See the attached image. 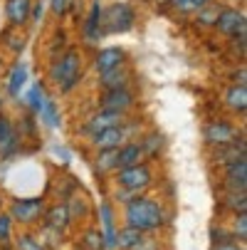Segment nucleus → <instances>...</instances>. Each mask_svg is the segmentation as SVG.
<instances>
[{
	"instance_id": "42",
	"label": "nucleus",
	"mask_w": 247,
	"mask_h": 250,
	"mask_svg": "<svg viewBox=\"0 0 247 250\" xmlns=\"http://www.w3.org/2000/svg\"><path fill=\"white\" fill-rule=\"evenodd\" d=\"M213 250H245V245H242V243H237V240H230V243L213 245Z\"/></svg>"
},
{
	"instance_id": "28",
	"label": "nucleus",
	"mask_w": 247,
	"mask_h": 250,
	"mask_svg": "<svg viewBox=\"0 0 247 250\" xmlns=\"http://www.w3.org/2000/svg\"><path fill=\"white\" fill-rule=\"evenodd\" d=\"M94 168L96 173H109L116 171V149H101L94 156Z\"/></svg>"
},
{
	"instance_id": "40",
	"label": "nucleus",
	"mask_w": 247,
	"mask_h": 250,
	"mask_svg": "<svg viewBox=\"0 0 247 250\" xmlns=\"http://www.w3.org/2000/svg\"><path fill=\"white\" fill-rule=\"evenodd\" d=\"M133 250H161V243L156 240V238H149V235H144V240H141Z\"/></svg>"
},
{
	"instance_id": "15",
	"label": "nucleus",
	"mask_w": 247,
	"mask_h": 250,
	"mask_svg": "<svg viewBox=\"0 0 247 250\" xmlns=\"http://www.w3.org/2000/svg\"><path fill=\"white\" fill-rule=\"evenodd\" d=\"M42 226H47V228H52V230H59V233H64L69 226H72V218H69V210H67L64 201H59V203L45 208Z\"/></svg>"
},
{
	"instance_id": "34",
	"label": "nucleus",
	"mask_w": 247,
	"mask_h": 250,
	"mask_svg": "<svg viewBox=\"0 0 247 250\" xmlns=\"http://www.w3.org/2000/svg\"><path fill=\"white\" fill-rule=\"evenodd\" d=\"M45 102H47V97H45V87H42V84H35V87L27 92V104H30L32 112L40 114V109H42Z\"/></svg>"
},
{
	"instance_id": "3",
	"label": "nucleus",
	"mask_w": 247,
	"mask_h": 250,
	"mask_svg": "<svg viewBox=\"0 0 247 250\" xmlns=\"http://www.w3.org/2000/svg\"><path fill=\"white\" fill-rule=\"evenodd\" d=\"M114 181H116V188H124L133 196H144V191L153 186V168L146 161H141L136 166L114 171Z\"/></svg>"
},
{
	"instance_id": "21",
	"label": "nucleus",
	"mask_w": 247,
	"mask_h": 250,
	"mask_svg": "<svg viewBox=\"0 0 247 250\" xmlns=\"http://www.w3.org/2000/svg\"><path fill=\"white\" fill-rule=\"evenodd\" d=\"M64 206H67V210H69V218H72V223H75V221H84V218H89L92 206H89V201H87L79 191L69 196V198L64 201Z\"/></svg>"
},
{
	"instance_id": "33",
	"label": "nucleus",
	"mask_w": 247,
	"mask_h": 250,
	"mask_svg": "<svg viewBox=\"0 0 247 250\" xmlns=\"http://www.w3.org/2000/svg\"><path fill=\"white\" fill-rule=\"evenodd\" d=\"M230 233H232V240L245 245V240H247V213H235Z\"/></svg>"
},
{
	"instance_id": "14",
	"label": "nucleus",
	"mask_w": 247,
	"mask_h": 250,
	"mask_svg": "<svg viewBox=\"0 0 247 250\" xmlns=\"http://www.w3.org/2000/svg\"><path fill=\"white\" fill-rule=\"evenodd\" d=\"M99 218H101V235L107 243V250H114L116 245V216H114V206L109 201L99 203Z\"/></svg>"
},
{
	"instance_id": "18",
	"label": "nucleus",
	"mask_w": 247,
	"mask_h": 250,
	"mask_svg": "<svg viewBox=\"0 0 247 250\" xmlns=\"http://www.w3.org/2000/svg\"><path fill=\"white\" fill-rule=\"evenodd\" d=\"M30 10H32V0H8L5 3V18L13 27H20L30 20Z\"/></svg>"
},
{
	"instance_id": "8",
	"label": "nucleus",
	"mask_w": 247,
	"mask_h": 250,
	"mask_svg": "<svg viewBox=\"0 0 247 250\" xmlns=\"http://www.w3.org/2000/svg\"><path fill=\"white\" fill-rule=\"evenodd\" d=\"M124 122H126V114H119V112H104V109H99V112H94V114L84 122L82 134H84V136H94V134H99V131H107V129L121 126Z\"/></svg>"
},
{
	"instance_id": "12",
	"label": "nucleus",
	"mask_w": 247,
	"mask_h": 250,
	"mask_svg": "<svg viewBox=\"0 0 247 250\" xmlns=\"http://www.w3.org/2000/svg\"><path fill=\"white\" fill-rule=\"evenodd\" d=\"M20 141L22 139H20L15 124L5 114H0V156H3V159H13L20 151Z\"/></svg>"
},
{
	"instance_id": "45",
	"label": "nucleus",
	"mask_w": 247,
	"mask_h": 250,
	"mask_svg": "<svg viewBox=\"0 0 247 250\" xmlns=\"http://www.w3.org/2000/svg\"><path fill=\"white\" fill-rule=\"evenodd\" d=\"M0 106H3V99H0Z\"/></svg>"
},
{
	"instance_id": "30",
	"label": "nucleus",
	"mask_w": 247,
	"mask_h": 250,
	"mask_svg": "<svg viewBox=\"0 0 247 250\" xmlns=\"http://www.w3.org/2000/svg\"><path fill=\"white\" fill-rule=\"evenodd\" d=\"M13 248H15V250H45V248H42V243L38 240V235L30 233V230L18 233V238H15Z\"/></svg>"
},
{
	"instance_id": "2",
	"label": "nucleus",
	"mask_w": 247,
	"mask_h": 250,
	"mask_svg": "<svg viewBox=\"0 0 247 250\" xmlns=\"http://www.w3.org/2000/svg\"><path fill=\"white\" fill-rule=\"evenodd\" d=\"M50 80L59 87V92H72L82 82V52L72 47L59 55V60L50 67Z\"/></svg>"
},
{
	"instance_id": "6",
	"label": "nucleus",
	"mask_w": 247,
	"mask_h": 250,
	"mask_svg": "<svg viewBox=\"0 0 247 250\" xmlns=\"http://www.w3.org/2000/svg\"><path fill=\"white\" fill-rule=\"evenodd\" d=\"M136 13L126 3H114L107 10H101V32H126L133 27Z\"/></svg>"
},
{
	"instance_id": "4",
	"label": "nucleus",
	"mask_w": 247,
	"mask_h": 250,
	"mask_svg": "<svg viewBox=\"0 0 247 250\" xmlns=\"http://www.w3.org/2000/svg\"><path fill=\"white\" fill-rule=\"evenodd\" d=\"M45 208H47V201L42 196H32V198H15L10 203V213L8 216L13 218V223H20L25 228L30 226H38L45 216Z\"/></svg>"
},
{
	"instance_id": "24",
	"label": "nucleus",
	"mask_w": 247,
	"mask_h": 250,
	"mask_svg": "<svg viewBox=\"0 0 247 250\" xmlns=\"http://www.w3.org/2000/svg\"><path fill=\"white\" fill-rule=\"evenodd\" d=\"M144 235L146 233H141V230H136L131 226H124L121 230H116V245L114 248H119V250H133L141 240H144Z\"/></svg>"
},
{
	"instance_id": "22",
	"label": "nucleus",
	"mask_w": 247,
	"mask_h": 250,
	"mask_svg": "<svg viewBox=\"0 0 247 250\" xmlns=\"http://www.w3.org/2000/svg\"><path fill=\"white\" fill-rule=\"evenodd\" d=\"M138 144H141V149H144V159H158V154L166 146V139L158 131H146L144 136H141Z\"/></svg>"
},
{
	"instance_id": "32",
	"label": "nucleus",
	"mask_w": 247,
	"mask_h": 250,
	"mask_svg": "<svg viewBox=\"0 0 247 250\" xmlns=\"http://www.w3.org/2000/svg\"><path fill=\"white\" fill-rule=\"evenodd\" d=\"M40 117H42V119H45V124H47V126H52V129L62 124V117H59V109H57V102H55V99H47V102L42 104Z\"/></svg>"
},
{
	"instance_id": "25",
	"label": "nucleus",
	"mask_w": 247,
	"mask_h": 250,
	"mask_svg": "<svg viewBox=\"0 0 247 250\" xmlns=\"http://www.w3.org/2000/svg\"><path fill=\"white\" fill-rule=\"evenodd\" d=\"M25 82H27V67L18 62L10 69V75H8V94L10 97H20V89L25 87Z\"/></svg>"
},
{
	"instance_id": "27",
	"label": "nucleus",
	"mask_w": 247,
	"mask_h": 250,
	"mask_svg": "<svg viewBox=\"0 0 247 250\" xmlns=\"http://www.w3.org/2000/svg\"><path fill=\"white\" fill-rule=\"evenodd\" d=\"M220 203H223L225 210L232 213V216H235V213H245V208H247L245 191H225L223 198H220Z\"/></svg>"
},
{
	"instance_id": "23",
	"label": "nucleus",
	"mask_w": 247,
	"mask_h": 250,
	"mask_svg": "<svg viewBox=\"0 0 247 250\" xmlns=\"http://www.w3.org/2000/svg\"><path fill=\"white\" fill-rule=\"evenodd\" d=\"M101 35H104V32H101V5L94 3L92 10H89V18H87V22H84V40H87V42H96Z\"/></svg>"
},
{
	"instance_id": "9",
	"label": "nucleus",
	"mask_w": 247,
	"mask_h": 250,
	"mask_svg": "<svg viewBox=\"0 0 247 250\" xmlns=\"http://www.w3.org/2000/svg\"><path fill=\"white\" fill-rule=\"evenodd\" d=\"M133 92L129 87L124 89H109L99 97V109L104 112H119V114H126L131 106H133Z\"/></svg>"
},
{
	"instance_id": "20",
	"label": "nucleus",
	"mask_w": 247,
	"mask_h": 250,
	"mask_svg": "<svg viewBox=\"0 0 247 250\" xmlns=\"http://www.w3.org/2000/svg\"><path fill=\"white\" fill-rule=\"evenodd\" d=\"M129 80H131V72L126 69V64L112 69V72L99 75V84H101L104 92H109V89H124V87L129 84Z\"/></svg>"
},
{
	"instance_id": "31",
	"label": "nucleus",
	"mask_w": 247,
	"mask_h": 250,
	"mask_svg": "<svg viewBox=\"0 0 247 250\" xmlns=\"http://www.w3.org/2000/svg\"><path fill=\"white\" fill-rule=\"evenodd\" d=\"M220 10H223L220 5L208 3L205 8H200V10H198V20H195V22H198L200 27H213V25H215V20H218V15H220Z\"/></svg>"
},
{
	"instance_id": "43",
	"label": "nucleus",
	"mask_w": 247,
	"mask_h": 250,
	"mask_svg": "<svg viewBox=\"0 0 247 250\" xmlns=\"http://www.w3.org/2000/svg\"><path fill=\"white\" fill-rule=\"evenodd\" d=\"M0 250H15L13 243H0Z\"/></svg>"
},
{
	"instance_id": "36",
	"label": "nucleus",
	"mask_w": 247,
	"mask_h": 250,
	"mask_svg": "<svg viewBox=\"0 0 247 250\" xmlns=\"http://www.w3.org/2000/svg\"><path fill=\"white\" fill-rule=\"evenodd\" d=\"M13 218L8 213H0V243H13Z\"/></svg>"
},
{
	"instance_id": "17",
	"label": "nucleus",
	"mask_w": 247,
	"mask_h": 250,
	"mask_svg": "<svg viewBox=\"0 0 247 250\" xmlns=\"http://www.w3.org/2000/svg\"><path fill=\"white\" fill-rule=\"evenodd\" d=\"M144 161V149H141L138 141H126L116 149V171L119 168H129Z\"/></svg>"
},
{
	"instance_id": "7",
	"label": "nucleus",
	"mask_w": 247,
	"mask_h": 250,
	"mask_svg": "<svg viewBox=\"0 0 247 250\" xmlns=\"http://www.w3.org/2000/svg\"><path fill=\"white\" fill-rule=\"evenodd\" d=\"M133 129L136 124H129V119L121 124V126H114V129H107V131H99L94 136H89V144L101 151V149H119L121 144H126L129 139H133Z\"/></svg>"
},
{
	"instance_id": "37",
	"label": "nucleus",
	"mask_w": 247,
	"mask_h": 250,
	"mask_svg": "<svg viewBox=\"0 0 247 250\" xmlns=\"http://www.w3.org/2000/svg\"><path fill=\"white\" fill-rule=\"evenodd\" d=\"M210 240H213V245H220V243H230L232 240V233L223 226H213L210 228Z\"/></svg>"
},
{
	"instance_id": "38",
	"label": "nucleus",
	"mask_w": 247,
	"mask_h": 250,
	"mask_svg": "<svg viewBox=\"0 0 247 250\" xmlns=\"http://www.w3.org/2000/svg\"><path fill=\"white\" fill-rule=\"evenodd\" d=\"M72 3H75V0H52V10H55V15H67L69 8H72Z\"/></svg>"
},
{
	"instance_id": "26",
	"label": "nucleus",
	"mask_w": 247,
	"mask_h": 250,
	"mask_svg": "<svg viewBox=\"0 0 247 250\" xmlns=\"http://www.w3.org/2000/svg\"><path fill=\"white\" fill-rule=\"evenodd\" d=\"M82 250H107V243H104V235L99 228H87L82 235H79V243H77Z\"/></svg>"
},
{
	"instance_id": "1",
	"label": "nucleus",
	"mask_w": 247,
	"mask_h": 250,
	"mask_svg": "<svg viewBox=\"0 0 247 250\" xmlns=\"http://www.w3.org/2000/svg\"><path fill=\"white\" fill-rule=\"evenodd\" d=\"M124 221H126V226H131L141 233H158L171 218L161 201L149 198V196H136L124 208Z\"/></svg>"
},
{
	"instance_id": "35",
	"label": "nucleus",
	"mask_w": 247,
	"mask_h": 250,
	"mask_svg": "<svg viewBox=\"0 0 247 250\" xmlns=\"http://www.w3.org/2000/svg\"><path fill=\"white\" fill-rule=\"evenodd\" d=\"M208 3H213V0H171V5L175 10H181V13H198Z\"/></svg>"
},
{
	"instance_id": "11",
	"label": "nucleus",
	"mask_w": 247,
	"mask_h": 250,
	"mask_svg": "<svg viewBox=\"0 0 247 250\" xmlns=\"http://www.w3.org/2000/svg\"><path fill=\"white\" fill-rule=\"evenodd\" d=\"M237 159H247V141H245V136H240L237 141H232V144L210 149V161H213L215 166H228V164H232Z\"/></svg>"
},
{
	"instance_id": "44",
	"label": "nucleus",
	"mask_w": 247,
	"mask_h": 250,
	"mask_svg": "<svg viewBox=\"0 0 247 250\" xmlns=\"http://www.w3.org/2000/svg\"><path fill=\"white\" fill-rule=\"evenodd\" d=\"M75 250H82V248H79V245H77V248H75Z\"/></svg>"
},
{
	"instance_id": "41",
	"label": "nucleus",
	"mask_w": 247,
	"mask_h": 250,
	"mask_svg": "<svg viewBox=\"0 0 247 250\" xmlns=\"http://www.w3.org/2000/svg\"><path fill=\"white\" fill-rule=\"evenodd\" d=\"M131 198H136V196L129 193V191H124V188H116V191H114V201H116V203H124V206H126Z\"/></svg>"
},
{
	"instance_id": "5",
	"label": "nucleus",
	"mask_w": 247,
	"mask_h": 250,
	"mask_svg": "<svg viewBox=\"0 0 247 250\" xmlns=\"http://www.w3.org/2000/svg\"><path fill=\"white\" fill-rule=\"evenodd\" d=\"M240 136H245V134L228 119H210L203 126V141H205V146H210V149L232 144V141H237Z\"/></svg>"
},
{
	"instance_id": "16",
	"label": "nucleus",
	"mask_w": 247,
	"mask_h": 250,
	"mask_svg": "<svg viewBox=\"0 0 247 250\" xmlns=\"http://www.w3.org/2000/svg\"><path fill=\"white\" fill-rule=\"evenodd\" d=\"M121 64H126V55H124V50H119V47H104V50H99L96 57H94V67H96L99 75L112 72V69H116V67H121Z\"/></svg>"
},
{
	"instance_id": "29",
	"label": "nucleus",
	"mask_w": 247,
	"mask_h": 250,
	"mask_svg": "<svg viewBox=\"0 0 247 250\" xmlns=\"http://www.w3.org/2000/svg\"><path fill=\"white\" fill-rule=\"evenodd\" d=\"M38 240L42 243V248L45 250H52V248H57V245H62V238H64V233H59V230H52V228H47V226H42L38 233Z\"/></svg>"
},
{
	"instance_id": "19",
	"label": "nucleus",
	"mask_w": 247,
	"mask_h": 250,
	"mask_svg": "<svg viewBox=\"0 0 247 250\" xmlns=\"http://www.w3.org/2000/svg\"><path fill=\"white\" fill-rule=\"evenodd\" d=\"M223 102L232 114H245V109H247V87L245 84H230L223 94Z\"/></svg>"
},
{
	"instance_id": "13",
	"label": "nucleus",
	"mask_w": 247,
	"mask_h": 250,
	"mask_svg": "<svg viewBox=\"0 0 247 250\" xmlns=\"http://www.w3.org/2000/svg\"><path fill=\"white\" fill-rule=\"evenodd\" d=\"M247 188V159H237L223 166V191H245Z\"/></svg>"
},
{
	"instance_id": "10",
	"label": "nucleus",
	"mask_w": 247,
	"mask_h": 250,
	"mask_svg": "<svg viewBox=\"0 0 247 250\" xmlns=\"http://www.w3.org/2000/svg\"><path fill=\"white\" fill-rule=\"evenodd\" d=\"M215 27L228 35V38H240V35H245V13L242 10H235V8H223L218 20H215Z\"/></svg>"
},
{
	"instance_id": "39",
	"label": "nucleus",
	"mask_w": 247,
	"mask_h": 250,
	"mask_svg": "<svg viewBox=\"0 0 247 250\" xmlns=\"http://www.w3.org/2000/svg\"><path fill=\"white\" fill-rule=\"evenodd\" d=\"M18 134H20V139H22L25 134H27V136L35 134V119H32V117H22V119H20V131H18Z\"/></svg>"
}]
</instances>
